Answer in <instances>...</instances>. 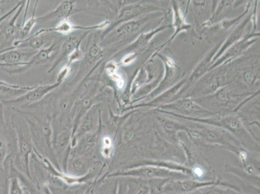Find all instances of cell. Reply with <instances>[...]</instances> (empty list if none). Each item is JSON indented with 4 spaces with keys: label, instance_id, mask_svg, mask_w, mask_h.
Returning a JSON list of instances; mask_svg holds the SVG:
<instances>
[{
    "label": "cell",
    "instance_id": "6da1fadb",
    "mask_svg": "<svg viewBox=\"0 0 260 194\" xmlns=\"http://www.w3.org/2000/svg\"><path fill=\"white\" fill-rule=\"evenodd\" d=\"M60 84L57 82L53 84L42 85L36 86L30 91L18 97V98L11 99V100L2 101V103L6 105H22V104H31L42 100L47 94L51 93L53 90L57 88Z\"/></svg>",
    "mask_w": 260,
    "mask_h": 194
},
{
    "label": "cell",
    "instance_id": "7a4b0ae2",
    "mask_svg": "<svg viewBox=\"0 0 260 194\" xmlns=\"http://www.w3.org/2000/svg\"><path fill=\"white\" fill-rule=\"evenodd\" d=\"M89 31H84L82 34L78 35L76 33L70 34V36L63 42L61 46L60 53L56 60L54 61L53 65L49 68L48 73L53 72L61 61L68 58V56L73 53V51L77 48L78 47L81 46L83 40L88 35Z\"/></svg>",
    "mask_w": 260,
    "mask_h": 194
},
{
    "label": "cell",
    "instance_id": "3957f363",
    "mask_svg": "<svg viewBox=\"0 0 260 194\" xmlns=\"http://www.w3.org/2000/svg\"><path fill=\"white\" fill-rule=\"evenodd\" d=\"M55 43L52 44L46 48H42L38 51L37 53L32 56L30 60L25 63L24 66L16 69L5 68V72L10 75L18 74V73L25 72L26 71L30 70V68L35 67V66L46 62L51 58L52 54L55 50Z\"/></svg>",
    "mask_w": 260,
    "mask_h": 194
},
{
    "label": "cell",
    "instance_id": "277c9868",
    "mask_svg": "<svg viewBox=\"0 0 260 194\" xmlns=\"http://www.w3.org/2000/svg\"><path fill=\"white\" fill-rule=\"evenodd\" d=\"M75 1H70V0L63 1L50 13L37 18V22L44 23L58 22V21L61 22V21L67 20L75 13Z\"/></svg>",
    "mask_w": 260,
    "mask_h": 194
},
{
    "label": "cell",
    "instance_id": "5b68a950",
    "mask_svg": "<svg viewBox=\"0 0 260 194\" xmlns=\"http://www.w3.org/2000/svg\"><path fill=\"white\" fill-rule=\"evenodd\" d=\"M145 9V7L140 4H132L124 7V8H122L121 11H120L119 16H118L115 22L111 25L108 29H106L105 33H103V37H105L106 35H108L116 26L121 24L123 22H127V21L139 15V14L143 12Z\"/></svg>",
    "mask_w": 260,
    "mask_h": 194
},
{
    "label": "cell",
    "instance_id": "8992f818",
    "mask_svg": "<svg viewBox=\"0 0 260 194\" xmlns=\"http://www.w3.org/2000/svg\"><path fill=\"white\" fill-rule=\"evenodd\" d=\"M36 86H26L20 85L11 84L0 80V96L18 98L28 91L32 90Z\"/></svg>",
    "mask_w": 260,
    "mask_h": 194
},
{
    "label": "cell",
    "instance_id": "52a82bcc",
    "mask_svg": "<svg viewBox=\"0 0 260 194\" xmlns=\"http://www.w3.org/2000/svg\"><path fill=\"white\" fill-rule=\"evenodd\" d=\"M6 132L3 104L0 103V172L4 170V163L8 155V142Z\"/></svg>",
    "mask_w": 260,
    "mask_h": 194
},
{
    "label": "cell",
    "instance_id": "ba28073f",
    "mask_svg": "<svg viewBox=\"0 0 260 194\" xmlns=\"http://www.w3.org/2000/svg\"><path fill=\"white\" fill-rule=\"evenodd\" d=\"M45 40L42 35L35 36L32 35L27 39L18 40L13 42V47L10 49H30L39 51L44 46Z\"/></svg>",
    "mask_w": 260,
    "mask_h": 194
},
{
    "label": "cell",
    "instance_id": "9c48e42d",
    "mask_svg": "<svg viewBox=\"0 0 260 194\" xmlns=\"http://www.w3.org/2000/svg\"><path fill=\"white\" fill-rule=\"evenodd\" d=\"M166 107H162L163 108L171 109V110L179 111V112H183L186 113H205L208 112L207 110H205L202 108L200 107L199 106L196 105L192 101L190 100H182L177 101V103L172 104V105L165 106Z\"/></svg>",
    "mask_w": 260,
    "mask_h": 194
},
{
    "label": "cell",
    "instance_id": "30bf717a",
    "mask_svg": "<svg viewBox=\"0 0 260 194\" xmlns=\"http://www.w3.org/2000/svg\"><path fill=\"white\" fill-rule=\"evenodd\" d=\"M104 50L103 47L98 43H93L89 47L88 51L84 59L82 65H86V67L91 66L98 63L103 57Z\"/></svg>",
    "mask_w": 260,
    "mask_h": 194
},
{
    "label": "cell",
    "instance_id": "8fae6325",
    "mask_svg": "<svg viewBox=\"0 0 260 194\" xmlns=\"http://www.w3.org/2000/svg\"><path fill=\"white\" fill-rule=\"evenodd\" d=\"M145 22V19H142L141 20L131 21V22L123 23L115 29L114 36L120 38L132 34L138 30Z\"/></svg>",
    "mask_w": 260,
    "mask_h": 194
},
{
    "label": "cell",
    "instance_id": "7c38bea8",
    "mask_svg": "<svg viewBox=\"0 0 260 194\" xmlns=\"http://www.w3.org/2000/svg\"><path fill=\"white\" fill-rule=\"evenodd\" d=\"M25 3V1H23L22 4L21 5L20 8H18L17 11L15 13V15L12 17L10 22L5 27L3 34L5 39L7 40H9L12 38L15 37L16 33H17V30L20 29L18 28L17 23H16V21H17L19 16H20L21 13H22Z\"/></svg>",
    "mask_w": 260,
    "mask_h": 194
},
{
    "label": "cell",
    "instance_id": "4fadbf2b",
    "mask_svg": "<svg viewBox=\"0 0 260 194\" xmlns=\"http://www.w3.org/2000/svg\"><path fill=\"white\" fill-rule=\"evenodd\" d=\"M38 5H39V1H37L34 9H33L31 17L27 22H23V25L20 29V40L25 39L29 37L33 27H35V25L37 23V18L35 17V13H36Z\"/></svg>",
    "mask_w": 260,
    "mask_h": 194
},
{
    "label": "cell",
    "instance_id": "5bb4252c",
    "mask_svg": "<svg viewBox=\"0 0 260 194\" xmlns=\"http://www.w3.org/2000/svg\"><path fill=\"white\" fill-rule=\"evenodd\" d=\"M93 113L91 112V111H89V113H87V115L85 116L83 122H82L81 125H80L79 129L78 130L79 133H77V136L76 137H75V140H76L78 136H82V135L90 132V130L93 128Z\"/></svg>",
    "mask_w": 260,
    "mask_h": 194
},
{
    "label": "cell",
    "instance_id": "9a60e30c",
    "mask_svg": "<svg viewBox=\"0 0 260 194\" xmlns=\"http://www.w3.org/2000/svg\"><path fill=\"white\" fill-rule=\"evenodd\" d=\"M155 33L156 31H153L152 33H148V34L142 35L134 44L127 47V48L125 49L124 51L129 52L138 50V49L142 48V47H143L148 43L149 40L153 37V35L155 34Z\"/></svg>",
    "mask_w": 260,
    "mask_h": 194
},
{
    "label": "cell",
    "instance_id": "2e32d148",
    "mask_svg": "<svg viewBox=\"0 0 260 194\" xmlns=\"http://www.w3.org/2000/svg\"><path fill=\"white\" fill-rule=\"evenodd\" d=\"M183 84V82H180L179 84H177V86L173 87V88L169 90V91H167L166 93L162 94V95H160L158 98L155 99L154 101L151 103L150 104H148L147 105L151 106H155L157 105H159V104L165 103L167 101H169L170 99H171L172 96L174 95L178 91L180 87L182 86V85Z\"/></svg>",
    "mask_w": 260,
    "mask_h": 194
},
{
    "label": "cell",
    "instance_id": "e0dca14e",
    "mask_svg": "<svg viewBox=\"0 0 260 194\" xmlns=\"http://www.w3.org/2000/svg\"><path fill=\"white\" fill-rule=\"evenodd\" d=\"M212 54H213V53L210 54V55L205 58V60L198 66L197 68L196 69L194 72H193L192 75H191L190 79L191 82L194 81V80L200 77L203 73L206 72L207 68L210 64V60H211Z\"/></svg>",
    "mask_w": 260,
    "mask_h": 194
},
{
    "label": "cell",
    "instance_id": "ac0fdd59",
    "mask_svg": "<svg viewBox=\"0 0 260 194\" xmlns=\"http://www.w3.org/2000/svg\"><path fill=\"white\" fill-rule=\"evenodd\" d=\"M174 10L175 16H176V18H175V25H176L177 28L176 33L181 29H186V28L190 27V25L187 24V23L184 22L181 11L177 8V6L174 7Z\"/></svg>",
    "mask_w": 260,
    "mask_h": 194
},
{
    "label": "cell",
    "instance_id": "d6986e66",
    "mask_svg": "<svg viewBox=\"0 0 260 194\" xmlns=\"http://www.w3.org/2000/svg\"><path fill=\"white\" fill-rule=\"evenodd\" d=\"M70 132L68 130H63L58 135L56 139V146L58 148H64L69 143Z\"/></svg>",
    "mask_w": 260,
    "mask_h": 194
},
{
    "label": "cell",
    "instance_id": "ffe728a7",
    "mask_svg": "<svg viewBox=\"0 0 260 194\" xmlns=\"http://www.w3.org/2000/svg\"><path fill=\"white\" fill-rule=\"evenodd\" d=\"M9 194H22L20 182L17 177H11L10 186H9Z\"/></svg>",
    "mask_w": 260,
    "mask_h": 194
},
{
    "label": "cell",
    "instance_id": "44dd1931",
    "mask_svg": "<svg viewBox=\"0 0 260 194\" xmlns=\"http://www.w3.org/2000/svg\"><path fill=\"white\" fill-rule=\"evenodd\" d=\"M71 72H72V66L66 64L61 69L60 72H58L57 77H56V82L61 84L64 80L66 78L69 76Z\"/></svg>",
    "mask_w": 260,
    "mask_h": 194
},
{
    "label": "cell",
    "instance_id": "7402d4cb",
    "mask_svg": "<svg viewBox=\"0 0 260 194\" xmlns=\"http://www.w3.org/2000/svg\"><path fill=\"white\" fill-rule=\"evenodd\" d=\"M82 54V51L80 46L68 56L67 65L72 66L73 63L75 62V61L81 58Z\"/></svg>",
    "mask_w": 260,
    "mask_h": 194
},
{
    "label": "cell",
    "instance_id": "603a6c76",
    "mask_svg": "<svg viewBox=\"0 0 260 194\" xmlns=\"http://www.w3.org/2000/svg\"><path fill=\"white\" fill-rule=\"evenodd\" d=\"M22 2L23 1L19 2V3L16 4V6L12 8L11 10L7 12V13L4 14V15L0 16V25H1L2 23H3L5 20H6L9 17H10L11 15H15L16 12L17 11L18 8H20L21 5L22 4Z\"/></svg>",
    "mask_w": 260,
    "mask_h": 194
},
{
    "label": "cell",
    "instance_id": "cb8c5ba5",
    "mask_svg": "<svg viewBox=\"0 0 260 194\" xmlns=\"http://www.w3.org/2000/svg\"><path fill=\"white\" fill-rule=\"evenodd\" d=\"M136 54L130 53L126 54L124 58H122V63L124 65H129L136 58Z\"/></svg>",
    "mask_w": 260,
    "mask_h": 194
},
{
    "label": "cell",
    "instance_id": "d4e9b609",
    "mask_svg": "<svg viewBox=\"0 0 260 194\" xmlns=\"http://www.w3.org/2000/svg\"><path fill=\"white\" fill-rule=\"evenodd\" d=\"M217 98L221 102H228L229 100V96L226 92L224 89H221V91L217 93Z\"/></svg>",
    "mask_w": 260,
    "mask_h": 194
},
{
    "label": "cell",
    "instance_id": "484cf974",
    "mask_svg": "<svg viewBox=\"0 0 260 194\" xmlns=\"http://www.w3.org/2000/svg\"><path fill=\"white\" fill-rule=\"evenodd\" d=\"M193 174L195 175L196 177H202L204 174V170L202 169V167H196L193 170Z\"/></svg>",
    "mask_w": 260,
    "mask_h": 194
},
{
    "label": "cell",
    "instance_id": "4316f807",
    "mask_svg": "<svg viewBox=\"0 0 260 194\" xmlns=\"http://www.w3.org/2000/svg\"><path fill=\"white\" fill-rule=\"evenodd\" d=\"M245 79L247 82H252L253 79H254V77H253L252 73L248 72L245 73Z\"/></svg>",
    "mask_w": 260,
    "mask_h": 194
},
{
    "label": "cell",
    "instance_id": "83f0119b",
    "mask_svg": "<svg viewBox=\"0 0 260 194\" xmlns=\"http://www.w3.org/2000/svg\"><path fill=\"white\" fill-rule=\"evenodd\" d=\"M134 136L133 132H127L126 134V136H125V138H126L127 141L131 140L132 139V137Z\"/></svg>",
    "mask_w": 260,
    "mask_h": 194
},
{
    "label": "cell",
    "instance_id": "f1b7e54d",
    "mask_svg": "<svg viewBox=\"0 0 260 194\" xmlns=\"http://www.w3.org/2000/svg\"><path fill=\"white\" fill-rule=\"evenodd\" d=\"M0 68H9V66L6 64V63H0Z\"/></svg>",
    "mask_w": 260,
    "mask_h": 194
},
{
    "label": "cell",
    "instance_id": "f546056e",
    "mask_svg": "<svg viewBox=\"0 0 260 194\" xmlns=\"http://www.w3.org/2000/svg\"><path fill=\"white\" fill-rule=\"evenodd\" d=\"M46 194H51L50 191L48 190V189H46Z\"/></svg>",
    "mask_w": 260,
    "mask_h": 194
},
{
    "label": "cell",
    "instance_id": "4dcf8cb0",
    "mask_svg": "<svg viewBox=\"0 0 260 194\" xmlns=\"http://www.w3.org/2000/svg\"><path fill=\"white\" fill-rule=\"evenodd\" d=\"M1 2H0V4H1Z\"/></svg>",
    "mask_w": 260,
    "mask_h": 194
}]
</instances>
